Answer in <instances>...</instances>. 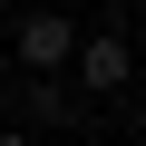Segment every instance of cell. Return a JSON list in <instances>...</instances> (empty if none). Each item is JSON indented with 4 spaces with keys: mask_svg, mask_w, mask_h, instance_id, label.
Returning a JSON list of instances; mask_svg holds the SVG:
<instances>
[{
    "mask_svg": "<svg viewBox=\"0 0 146 146\" xmlns=\"http://www.w3.org/2000/svg\"><path fill=\"white\" fill-rule=\"evenodd\" d=\"M136 78V49L117 39V29H78V49H68V88L78 98H117Z\"/></svg>",
    "mask_w": 146,
    "mask_h": 146,
    "instance_id": "1",
    "label": "cell"
},
{
    "mask_svg": "<svg viewBox=\"0 0 146 146\" xmlns=\"http://www.w3.org/2000/svg\"><path fill=\"white\" fill-rule=\"evenodd\" d=\"M20 107H29V127H78L88 117V98L68 88V68H20Z\"/></svg>",
    "mask_w": 146,
    "mask_h": 146,
    "instance_id": "2",
    "label": "cell"
},
{
    "mask_svg": "<svg viewBox=\"0 0 146 146\" xmlns=\"http://www.w3.org/2000/svg\"><path fill=\"white\" fill-rule=\"evenodd\" d=\"M10 49H20V68H68V49H78V20H68V10H29Z\"/></svg>",
    "mask_w": 146,
    "mask_h": 146,
    "instance_id": "3",
    "label": "cell"
},
{
    "mask_svg": "<svg viewBox=\"0 0 146 146\" xmlns=\"http://www.w3.org/2000/svg\"><path fill=\"white\" fill-rule=\"evenodd\" d=\"M0 146H29V127H0Z\"/></svg>",
    "mask_w": 146,
    "mask_h": 146,
    "instance_id": "4",
    "label": "cell"
},
{
    "mask_svg": "<svg viewBox=\"0 0 146 146\" xmlns=\"http://www.w3.org/2000/svg\"><path fill=\"white\" fill-rule=\"evenodd\" d=\"M136 146H146V107H136Z\"/></svg>",
    "mask_w": 146,
    "mask_h": 146,
    "instance_id": "5",
    "label": "cell"
}]
</instances>
